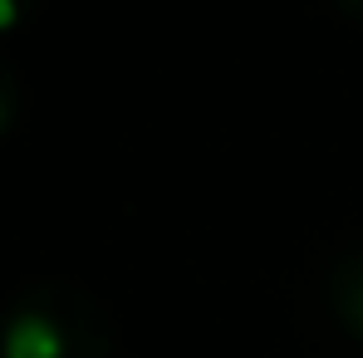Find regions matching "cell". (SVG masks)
<instances>
[{"mask_svg":"<svg viewBox=\"0 0 363 358\" xmlns=\"http://www.w3.org/2000/svg\"><path fill=\"white\" fill-rule=\"evenodd\" d=\"M5 358H64V339L45 314H20L5 334Z\"/></svg>","mask_w":363,"mask_h":358,"instance_id":"obj_1","label":"cell"},{"mask_svg":"<svg viewBox=\"0 0 363 358\" xmlns=\"http://www.w3.org/2000/svg\"><path fill=\"white\" fill-rule=\"evenodd\" d=\"M5 25H15V5H10V0H0V30H5Z\"/></svg>","mask_w":363,"mask_h":358,"instance_id":"obj_2","label":"cell"}]
</instances>
